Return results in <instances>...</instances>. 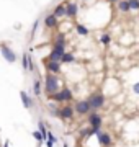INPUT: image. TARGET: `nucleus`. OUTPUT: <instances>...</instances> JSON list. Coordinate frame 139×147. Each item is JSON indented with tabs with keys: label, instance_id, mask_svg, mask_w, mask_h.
<instances>
[{
	"label": "nucleus",
	"instance_id": "f257e3e1",
	"mask_svg": "<svg viewBox=\"0 0 139 147\" xmlns=\"http://www.w3.org/2000/svg\"><path fill=\"white\" fill-rule=\"evenodd\" d=\"M59 85H61V80H59L57 75H56V74L46 72V75H44V84H43L44 93L48 95V96L54 95L56 92H59Z\"/></svg>",
	"mask_w": 139,
	"mask_h": 147
},
{
	"label": "nucleus",
	"instance_id": "f03ea898",
	"mask_svg": "<svg viewBox=\"0 0 139 147\" xmlns=\"http://www.w3.org/2000/svg\"><path fill=\"white\" fill-rule=\"evenodd\" d=\"M87 100L90 103L92 111H100V110H103V106L107 105V96L102 92H93V93H90Z\"/></svg>",
	"mask_w": 139,
	"mask_h": 147
},
{
	"label": "nucleus",
	"instance_id": "7ed1b4c3",
	"mask_svg": "<svg viewBox=\"0 0 139 147\" xmlns=\"http://www.w3.org/2000/svg\"><path fill=\"white\" fill-rule=\"evenodd\" d=\"M87 123H88V126L95 131V134L98 131H102V127H103V118H102V115H100L98 111H92L90 115L87 116Z\"/></svg>",
	"mask_w": 139,
	"mask_h": 147
},
{
	"label": "nucleus",
	"instance_id": "20e7f679",
	"mask_svg": "<svg viewBox=\"0 0 139 147\" xmlns=\"http://www.w3.org/2000/svg\"><path fill=\"white\" fill-rule=\"evenodd\" d=\"M74 110H75V115H79V116H88L92 113L88 100H77L74 103Z\"/></svg>",
	"mask_w": 139,
	"mask_h": 147
},
{
	"label": "nucleus",
	"instance_id": "39448f33",
	"mask_svg": "<svg viewBox=\"0 0 139 147\" xmlns=\"http://www.w3.org/2000/svg\"><path fill=\"white\" fill-rule=\"evenodd\" d=\"M75 116V110L74 106L69 105V103H65V105L59 106V118L62 121H72Z\"/></svg>",
	"mask_w": 139,
	"mask_h": 147
},
{
	"label": "nucleus",
	"instance_id": "423d86ee",
	"mask_svg": "<svg viewBox=\"0 0 139 147\" xmlns=\"http://www.w3.org/2000/svg\"><path fill=\"white\" fill-rule=\"evenodd\" d=\"M0 54H2V57L5 59L7 62H10V64L16 62V54L8 44H0Z\"/></svg>",
	"mask_w": 139,
	"mask_h": 147
},
{
	"label": "nucleus",
	"instance_id": "0eeeda50",
	"mask_svg": "<svg viewBox=\"0 0 139 147\" xmlns=\"http://www.w3.org/2000/svg\"><path fill=\"white\" fill-rule=\"evenodd\" d=\"M95 137H96V141H98V144H100L102 147H111L113 146V137H111V134H110V132L98 131L95 134Z\"/></svg>",
	"mask_w": 139,
	"mask_h": 147
},
{
	"label": "nucleus",
	"instance_id": "6e6552de",
	"mask_svg": "<svg viewBox=\"0 0 139 147\" xmlns=\"http://www.w3.org/2000/svg\"><path fill=\"white\" fill-rule=\"evenodd\" d=\"M79 13V5L75 2H67L65 3V16L67 18H75Z\"/></svg>",
	"mask_w": 139,
	"mask_h": 147
},
{
	"label": "nucleus",
	"instance_id": "1a4fd4ad",
	"mask_svg": "<svg viewBox=\"0 0 139 147\" xmlns=\"http://www.w3.org/2000/svg\"><path fill=\"white\" fill-rule=\"evenodd\" d=\"M46 70L49 74H61L62 70V62H54V61H46Z\"/></svg>",
	"mask_w": 139,
	"mask_h": 147
},
{
	"label": "nucleus",
	"instance_id": "9d476101",
	"mask_svg": "<svg viewBox=\"0 0 139 147\" xmlns=\"http://www.w3.org/2000/svg\"><path fill=\"white\" fill-rule=\"evenodd\" d=\"M20 100H22L23 106H25L26 110L33 108V96H30V95H28L25 90H22V92H20Z\"/></svg>",
	"mask_w": 139,
	"mask_h": 147
},
{
	"label": "nucleus",
	"instance_id": "9b49d317",
	"mask_svg": "<svg viewBox=\"0 0 139 147\" xmlns=\"http://www.w3.org/2000/svg\"><path fill=\"white\" fill-rule=\"evenodd\" d=\"M57 23H59V20L53 15V13H51V15H46V16H44V26L49 28V30L56 28V26H57Z\"/></svg>",
	"mask_w": 139,
	"mask_h": 147
},
{
	"label": "nucleus",
	"instance_id": "f8f14e48",
	"mask_svg": "<svg viewBox=\"0 0 139 147\" xmlns=\"http://www.w3.org/2000/svg\"><path fill=\"white\" fill-rule=\"evenodd\" d=\"M53 15L56 16V18H62V16H65V3H59V5H56V8H54Z\"/></svg>",
	"mask_w": 139,
	"mask_h": 147
},
{
	"label": "nucleus",
	"instance_id": "ddd939ff",
	"mask_svg": "<svg viewBox=\"0 0 139 147\" xmlns=\"http://www.w3.org/2000/svg\"><path fill=\"white\" fill-rule=\"evenodd\" d=\"M61 93H62V96H64L65 103H70V101L74 100V93H72V90L67 88V87H64V88L61 90Z\"/></svg>",
	"mask_w": 139,
	"mask_h": 147
},
{
	"label": "nucleus",
	"instance_id": "4468645a",
	"mask_svg": "<svg viewBox=\"0 0 139 147\" xmlns=\"http://www.w3.org/2000/svg\"><path fill=\"white\" fill-rule=\"evenodd\" d=\"M38 131L43 134V137H44V141H48V132H49V129L46 127V124H44V121H38Z\"/></svg>",
	"mask_w": 139,
	"mask_h": 147
},
{
	"label": "nucleus",
	"instance_id": "2eb2a0df",
	"mask_svg": "<svg viewBox=\"0 0 139 147\" xmlns=\"http://www.w3.org/2000/svg\"><path fill=\"white\" fill-rule=\"evenodd\" d=\"M92 136H95V131H93L90 126L87 127V129H82V131H80V137L84 139V141H88Z\"/></svg>",
	"mask_w": 139,
	"mask_h": 147
},
{
	"label": "nucleus",
	"instance_id": "dca6fc26",
	"mask_svg": "<svg viewBox=\"0 0 139 147\" xmlns=\"http://www.w3.org/2000/svg\"><path fill=\"white\" fill-rule=\"evenodd\" d=\"M41 93H43V85H41L39 80H34V84H33V95L34 96H41Z\"/></svg>",
	"mask_w": 139,
	"mask_h": 147
},
{
	"label": "nucleus",
	"instance_id": "f3484780",
	"mask_svg": "<svg viewBox=\"0 0 139 147\" xmlns=\"http://www.w3.org/2000/svg\"><path fill=\"white\" fill-rule=\"evenodd\" d=\"M118 8H119L121 11H124V13H126V11H129V10H131V7H129V0H119Z\"/></svg>",
	"mask_w": 139,
	"mask_h": 147
},
{
	"label": "nucleus",
	"instance_id": "a211bd4d",
	"mask_svg": "<svg viewBox=\"0 0 139 147\" xmlns=\"http://www.w3.org/2000/svg\"><path fill=\"white\" fill-rule=\"evenodd\" d=\"M74 61H75V56H74V54H72V53H65L61 62H62V64H70V62H74Z\"/></svg>",
	"mask_w": 139,
	"mask_h": 147
},
{
	"label": "nucleus",
	"instance_id": "6ab92c4d",
	"mask_svg": "<svg viewBox=\"0 0 139 147\" xmlns=\"http://www.w3.org/2000/svg\"><path fill=\"white\" fill-rule=\"evenodd\" d=\"M75 30H77V33H79L80 36H87V34H88V28L84 26V25H77Z\"/></svg>",
	"mask_w": 139,
	"mask_h": 147
},
{
	"label": "nucleus",
	"instance_id": "aec40b11",
	"mask_svg": "<svg viewBox=\"0 0 139 147\" xmlns=\"http://www.w3.org/2000/svg\"><path fill=\"white\" fill-rule=\"evenodd\" d=\"M33 137H34V139H36L38 141V144H41V142H44V137H43V134H41V132L38 131H33Z\"/></svg>",
	"mask_w": 139,
	"mask_h": 147
},
{
	"label": "nucleus",
	"instance_id": "412c9836",
	"mask_svg": "<svg viewBox=\"0 0 139 147\" xmlns=\"http://www.w3.org/2000/svg\"><path fill=\"white\" fill-rule=\"evenodd\" d=\"M129 7L131 10H139V0H129Z\"/></svg>",
	"mask_w": 139,
	"mask_h": 147
},
{
	"label": "nucleus",
	"instance_id": "4be33fe9",
	"mask_svg": "<svg viewBox=\"0 0 139 147\" xmlns=\"http://www.w3.org/2000/svg\"><path fill=\"white\" fill-rule=\"evenodd\" d=\"M100 41H102V44H110V36L108 34H102V38H100Z\"/></svg>",
	"mask_w": 139,
	"mask_h": 147
},
{
	"label": "nucleus",
	"instance_id": "5701e85b",
	"mask_svg": "<svg viewBox=\"0 0 139 147\" xmlns=\"http://www.w3.org/2000/svg\"><path fill=\"white\" fill-rule=\"evenodd\" d=\"M48 139H49V141H53L54 144H56V142H57V137L54 136V134H53V132H51V131L48 132Z\"/></svg>",
	"mask_w": 139,
	"mask_h": 147
},
{
	"label": "nucleus",
	"instance_id": "b1692460",
	"mask_svg": "<svg viewBox=\"0 0 139 147\" xmlns=\"http://www.w3.org/2000/svg\"><path fill=\"white\" fill-rule=\"evenodd\" d=\"M38 25H39V21H34V25H33V28H31V36H34V33H36V28H38Z\"/></svg>",
	"mask_w": 139,
	"mask_h": 147
},
{
	"label": "nucleus",
	"instance_id": "393cba45",
	"mask_svg": "<svg viewBox=\"0 0 139 147\" xmlns=\"http://www.w3.org/2000/svg\"><path fill=\"white\" fill-rule=\"evenodd\" d=\"M133 92H134L136 95H139V82H136V84L133 85Z\"/></svg>",
	"mask_w": 139,
	"mask_h": 147
},
{
	"label": "nucleus",
	"instance_id": "a878e982",
	"mask_svg": "<svg viewBox=\"0 0 139 147\" xmlns=\"http://www.w3.org/2000/svg\"><path fill=\"white\" fill-rule=\"evenodd\" d=\"M44 144H46V147H54V142L49 141V139H48V141H44Z\"/></svg>",
	"mask_w": 139,
	"mask_h": 147
},
{
	"label": "nucleus",
	"instance_id": "bb28decb",
	"mask_svg": "<svg viewBox=\"0 0 139 147\" xmlns=\"http://www.w3.org/2000/svg\"><path fill=\"white\" fill-rule=\"evenodd\" d=\"M3 147H10V141H5V142H3Z\"/></svg>",
	"mask_w": 139,
	"mask_h": 147
},
{
	"label": "nucleus",
	"instance_id": "cd10ccee",
	"mask_svg": "<svg viewBox=\"0 0 139 147\" xmlns=\"http://www.w3.org/2000/svg\"><path fill=\"white\" fill-rule=\"evenodd\" d=\"M107 2H111V3H115V2H119V0H107Z\"/></svg>",
	"mask_w": 139,
	"mask_h": 147
},
{
	"label": "nucleus",
	"instance_id": "c85d7f7f",
	"mask_svg": "<svg viewBox=\"0 0 139 147\" xmlns=\"http://www.w3.org/2000/svg\"><path fill=\"white\" fill-rule=\"evenodd\" d=\"M62 147H69V144H67V142H64V144H62Z\"/></svg>",
	"mask_w": 139,
	"mask_h": 147
}]
</instances>
